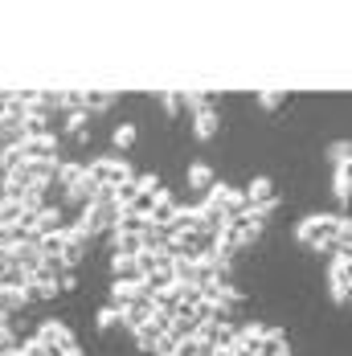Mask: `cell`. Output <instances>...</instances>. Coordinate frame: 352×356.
I'll use <instances>...</instances> for the list:
<instances>
[{
    "mask_svg": "<svg viewBox=\"0 0 352 356\" xmlns=\"http://www.w3.org/2000/svg\"><path fill=\"white\" fill-rule=\"evenodd\" d=\"M344 234H349V225L336 221V217H307L303 229H299V238H303V242H316V246L332 242V238H344Z\"/></svg>",
    "mask_w": 352,
    "mask_h": 356,
    "instance_id": "1",
    "label": "cell"
},
{
    "mask_svg": "<svg viewBox=\"0 0 352 356\" xmlns=\"http://www.w3.org/2000/svg\"><path fill=\"white\" fill-rule=\"evenodd\" d=\"M332 286H336V299H340V303L352 299V254L349 250L332 262Z\"/></svg>",
    "mask_w": 352,
    "mask_h": 356,
    "instance_id": "2",
    "label": "cell"
}]
</instances>
